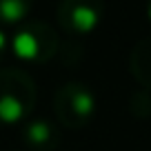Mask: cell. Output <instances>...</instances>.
Segmentation results:
<instances>
[{
    "label": "cell",
    "mask_w": 151,
    "mask_h": 151,
    "mask_svg": "<svg viewBox=\"0 0 151 151\" xmlns=\"http://www.w3.org/2000/svg\"><path fill=\"white\" fill-rule=\"evenodd\" d=\"M33 7V0H0V24L24 22Z\"/></svg>",
    "instance_id": "cell-7"
},
{
    "label": "cell",
    "mask_w": 151,
    "mask_h": 151,
    "mask_svg": "<svg viewBox=\"0 0 151 151\" xmlns=\"http://www.w3.org/2000/svg\"><path fill=\"white\" fill-rule=\"evenodd\" d=\"M7 47H9V38H7V33L0 29V60H2V56L7 53Z\"/></svg>",
    "instance_id": "cell-8"
},
{
    "label": "cell",
    "mask_w": 151,
    "mask_h": 151,
    "mask_svg": "<svg viewBox=\"0 0 151 151\" xmlns=\"http://www.w3.org/2000/svg\"><path fill=\"white\" fill-rule=\"evenodd\" d=\"M129 69H131L133 78L140 82V87L151 91V36L142 38L133 47L131 56H129Z\"/></svg>",
    "instance_id": "cell-6"
},
{
    "label": "cell",
    "mask_w": 151,
    "mask_h": 151,
    "mask_svg": "<svg viewBox=\"0 0 151 151\" xmlns=\"http://www.w3.org/2000/svg\"><path fill=\"white\" fill-rule=\"evenodd\" d=\"M98 100L91 87L85 82H65L56 91L53 98V109H56V118L65 127H85L89 120L96 116Z\"/></svg>",
    "instance_id": "cell-3"
},
{
    "label": "cell",
    "mask_w": 151,
    "mask_h": 151,
    "mask_svg": "<svg viewBox=\"0 0 151 151\" xmlns=\"http://www.w3.org/2000/svg\"><path fill=\"white\" fill-rule=\"evenodd\" d=\"M147 18L151 20V0H149V2H147Z\"/></svg>",
    "instance_id": "cell-9"
},
{
    "label": "cell",
    "mask_w": 151,
    "mask_h": 151,
    "mask_svg": "<svg viewBox=\"0 0 151 151\" xmlns=\"http://www.w3.org/2000/svg\"><path fill=\"white\" fill-rule=\"evenodd\" d=\"M22 136H24V142L38 151H49L58 145V127L47 118L29 120L22 127Z\"/></svg>",
    "instance_id": "cell-5"
},
{
    "label": "cell",
    "mask_w": 151,
    "mask_h": 151,
    "mask_svg": "<svg viewBox=\"0 0 151 151\" xmlns=\"http://www.w3.org/2000/svg\"><path fill=\"white\" fill-rule=\"evenodd\" d=\"M38 91L31 76L22 69H0V122H24L33 111Z\"/></svg>",
    "instance_id": "cell-1"
},
{
    "label": "cell",
    "mask_w": 151,
    "mask_h": 151,
    "mask_svg": "<svg viewBox=\"0 0 151 151\" xmlns=\"http://www.w3.org/2000/svg\"><path fill=\"white\" fill-rule=\"evenodd\" d=\"M16 58L24 62H47L58 51V31L42 20H29L9 40Z\"/></svg>",
    "instance_id": "cell-2"
},
{
    "label": "cell",
    "mask_w": 151,
    "mask_h": 151,
    "mask_svg": "<svg viewBox=\"0 0 151 151\" xmlns=\"http://www.w3.org/2000/svg\"><path fill=\"white\" fill-rule=\"evenodd\" d=\"M102 20V0H60L58 22L62 31L73 36H89Z\"/></svg>",
    "instance_id": "cell-4"
}]
</instances>
